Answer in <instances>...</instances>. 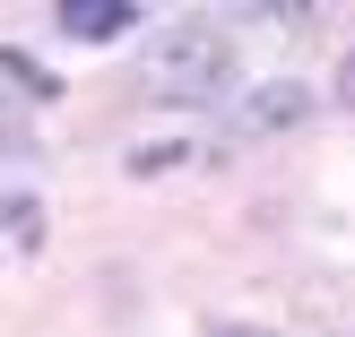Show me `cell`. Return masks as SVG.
Instances as JSON below:
<instances>
[{
  "instance_id": "3",
  "label": "cell",
  "mask_w": 355,
  "mask_h": 337,
  "mask_svg": "<svg viewBox=\"0 0 355 337\" xmlns=\"http://www.w3.org/2000/svg\"><path fill=\"white\" fill-rule=\"evenodd\" d=\"M139 9L130 0H69L61 9V35H78V44H113V35H130Z\"/></svg>"
},
{
  "instance_id": "7",
  "label": "cell",
  "mask_w": 355,
  "mask_h": 337,
  "mask_svg": "<svg viewBox=\"0 0 355 337\" xmlns=\"http://www.w3.org/2000/svg\"><path fill=\"white\" fill-rule=\"evenodd\" d=\"M329 95H338V113H355V52H338V86Z\"/></svg>"
},
{
  "instance_id": "8",
  "label": "cell",
  "mask_w": 355,
  "mask_h": 337,
  "mask_svg": "<svg viewBox=\"0 0 355 337\" xmlns=\"http://www.w3.org/2000/svg\"><path fill=\"white\" fill-rule=\"evenodd\" d=\"M217 337H269V329H217Z\"/></svg>"
},
{
  "instance_id": "5",
  "label": "cell",
  "mask_w": 355,
  "mask_h": 337,
  "mask_svg": "<svg viewBox=\"0 0 355 337\" xmlns=\"http://www.w3.org/2000/svg\"><path fill=\"white\" fill-rule=\"evenodd\" d=\"M165 165H182V147H130V173L148 182V173H165Z\"/></svg>"
},
{
  "instance_id": "4",
  "label": "cell",
  "mask_w": 355,
  "mask_h": 337,
  "mask_svg": "<svg viewBox=\"0 0 355 337\" xmlns=\"http://www.w3.org/2000/svg\"><path fill=\"white\" fill-rule=\"evenodd\" d=\"M0 234H9L17 251H35V242H44V217H35V199H0Z\"/></svg>"
},
{
  "instance_id": "2",
  "label": "cell",
  "mask_w": 355,
  "mask_h": 337,
  "mask_svg": "<svg viewBox=\"0 0 355 337\" xmlns=\"http://www.w3.org/2000/svg\"><path fill=\"white\" fill-rule=\"evenodd\" d=\"M295 121H312V86L304 78H269V86H252V95L234 104V130H252V138H277V130H295Z\"/></svg>"
},
{
  "instance_id": "1",
  "label": "cell",
  "mask_w": 355,
  "mask_h": 337,
  "mask_svg": "<svg viewBox=\"0 0 355 337\" xmlns=\"http://www.w3.org/2000/svg\"><path fill=\"white\" fill-rule=\"evenodd\" d=\"M148 86L173 104H208L234 86V35L217 26V17H173V26H156L148 44Z\"/></svg>"
},
{
  "instance_id": "6",
  "label": "cell",
  "mask_w": 355,
  "mask_h": 337,
  "mask_svg": "<svg viewBox=\"0 0 355 337\" xmlns=\"http://www.w3.org/2000/svg\"><path fill=\"white\" fill-rule=\"evenodd\" d=\"M0 69H9V86H26V95H52V78H44V69H35V61H17V52H9V61H0Z\"/></svg>"
}]
</instances>
